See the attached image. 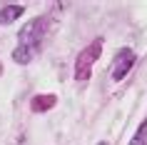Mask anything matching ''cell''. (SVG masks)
I'll return each mask as SVG.
<instances>
[{
  "label": "cell",
  "instance_id": "obj_8",
  "mask_svg": "<svg viewBox=\"0 0 147 145\" xmlns=\"http://www.w3.org/2000/svg\"><path fill=\"white\" fill-rule=\"evenodd\" d=\"M97 145H107V143H97Z\"/></svg>",
  "mask_w": 147,
  "mask_h": 145
},
{
  "label": "cell",
  "instance_id": "obj_6",
  "mask_svg": "<svg viewBox=\"0 0 147 145\" xmlns=\"http://www.w3.org/2000/svg\"><path fill=\"white\" fill-rule=\"evenodd\" d=\"M145 130H147V120L140 125V130H137V135L132 138V143L130 145H145Z\"/></svg>",
  "mask_w": 147,
  "mask_h": 145
},
{
  "label": "cell",
  "instance_id": "obj_7",
  "mask_svg": "<svg viewBox=\"0 0 147 145\" xmlns=\"http://www.w3.org/2000/svg\"><path fill=\"white\" fill-rule=\"evenodd\" d=\"M0 73H3V63H0Z\"/></svg>",
  "mask_w": 147,
  "mask_h": 145
},
{
  "label": "cell",
  "instance_id": "obj_3",
  "mask_svg": "<svg viewBox=\"0 0 147 145\" xmlns=\"http://www.w3.org/2000/svg\"><path fill=\"white\" fill-rule=\"evenodd\" d=\"M135 50L132 48H122L120 53H117V60L115 65H112V80H122L127 73H130V68L135 65Z\"/></svg>",
  "mask_w": 147,
  "mask_h": 145
},
{
  "label": "cell",
  "instance_id": "obj_1",
  "mask_svg": "<svg viewBox=\"0 0 147 145\" xmlns=\"http://www.w3.org/2000/svg\"><path fill=\"white\" fill-rule=\"evenodd\" d=\"M42 33H45V20H30L20 30V45L13 50V60L18 65H28V63L35 58V53L42 45Z\"/></svg>",
  "mask_w": 147,
  "mask_h": 145
},
{
  "label": "cell",
  "instance_id": "obj_2",
  "mask_svg": "<svg viewBox=\"0 0 147 145\" xmlns=\"http://www.w3.org/2000/svg\"><path fill=\"white\" fill-rule=\"evenodd\" d=\"M102 53V38H95L90 45L78 55V60H75V80L78 83H85L90 73H92V63L97 60V55Z\"/></svg>",
  "mask_w": 147,
  "mask_h": 145
},
{
  "label": "cell",
  "instance_id": "obj_4",
  "mask_svg": "<svg viewBox=\"0 0 147 145\" xmlns=\"http://www.w3.org/2000/svg\"><path fill=\"white\" fill-rule=\"evenodd\" d=\"M55 103H57V98H55L53 93H42V95H35L30 100V110L32 113H45L50 108H55Z\"/></svg>",
  "mask_w": 147,
  "mask_h": 145
},
{
  "label": "cell",
  "instance_id": "obj_5",
  "mask_svg": "<svg viewBox=\"0 0 147 145\" xmlns=\"http://www.w3.org/2000/svg\"><path fill=\"white\" fill-rule=\"evenodd\" d=\"M23 13H25L23 5H5V8L0 10V25H8V23H13V20H18Z\"/></svg>",
  "mask_w": 147,
  "mask_h": 145
}]
</instances>
